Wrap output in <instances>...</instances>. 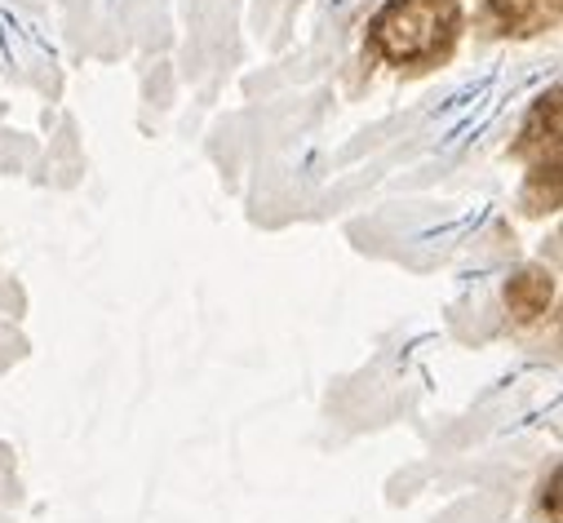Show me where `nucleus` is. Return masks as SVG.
<instances>
[{
	"label": "nucleus",
	"mask_w": 563,
	"mask_h": 523,
	"mask_svg": "<svg viewBox=\"0 0 563 523\" xmlns=\"http://www.w3.org/2000/svg\"><path fill=\"white\" fill-rule=\"evenodd\" d=\"M373 36L390 63H427L457 36V0H395Z\"/></svg>",
	"instance_id": "obj_1"
},
{
	"label": "nucleus",
	"mask_w": 563,
	"mask_h": 523,
	"mask_svg": "<svg viewBox=\"0 0 563 523\" xmlns=\"http://www.w3.org/2000/svg\"><path fill=\"white\" fill-rule=\"evenodd\" d=\"M519 156H528L532 169L559 165V93H550V98L532 111L523 138H519Z\"/></svg>",
	"instance_id": "obj_2"
},
{
	"label": "nucleus",
	"mask_w": 563,
	"mask_h": 523,
	"mask_svg": "<svg viewBox=\"0 0 563 523\" xmlns=\"http://www.w3.org/2000/svg\"><path fill=\"white\" fill-rule=\"evenodd\" d=\"M488 14L501 32L532 36L559 19V0H488Z\"/></svg>",
	"instance_id": "obj_3"
},
{
	"label": "nucleus",
	"mask_w": 563,
	"mask_h": 523,
	"mask_svg": "<svg viewBox=\"0 0 563 523\" xmlns=\"http://www.w3.org/2000/svg\"><path fill=\"white\" fill-rule=\"evenodd\" d=\"M506 298H510V307H515L519 320H532V315H541V311L550 307L554 285H550V276H541V271H523V276L510 280Z\"/></svg>",
	"instance_id": "obj_4"
},
{
	"label": "nucleus",
	"mask_w": 563,
	"mask_h": 523,
	"mask_svg": "<svg viewBox=\"0 0 563 523\" xmlns=\"http://www.w3.org/2000/svg\"><path fill=\"white\" fill-rule=\"evenodd\" d=\"M528 209H559V165L550 169H532V187H528Z\"/></svg>",
	"instance_id": "obj_5"
}]
</instances>
